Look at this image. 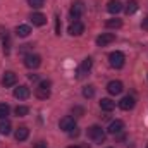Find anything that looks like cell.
<instances>
[{
	"mask_svg": "<svg viewBox=\"0 0 148 148\" xmlns=\"http://www.w3.org/2000/svg\"><path fill=\"white\" fill-rule=\"evenodd\" d=\"M9 105L7 103H0V119H5L7 115H9Z\"/></svg>",
	"mask_w": 148,
	"mask_h": 148,
	"instance_id": "26",
	"label": "cell"
},
{
	"mask_svg": "<svg viewBox=\"0 0 148 148\" xmlns=\"http://www.w3.org/2000/svg\"><path fill=\"white\" fill-rule=\"evenodd\" d=\"M28 3H29L33 9H40V7H43L45 0H28Z\"/></svg>",
	"mask_w": 148,
	"mask_h": 148,
	"instance_id": "27",
	"label": "cell"
},
{
	"mask_svg": "<svg viewBox=\"0 0 148 148\" xmlns=\"http://www.w3.org/2000/svg\"><path fill=\"white\" fill-rule=\"evenodd\" d=\"M115 40V35L114 33H102L100 36L97 38V45L98 47H107L109 43H112Z\"/></svg>",
	"mask_w": 148,
	"mask_h": 148,
	"instance_id": "10",
	"label": "cell"
},
{
	"mask_svg": "<svg viewBox=\"0 0 148 148\" xmlns=\"http://www.w3.org/2000/svg\"><path fill=\"white\" fill-rule=\"evenodd\" d=\"M50 81H41L40 84H38V88H36V97L40 98V100H47L48 97H50Z\"/></svg>",
	"mask_w": 148,
	"mask_h": 148,
	"instance_id": "3",
	"label": "cell"
},
{
	"mask_svg": "<svg viewBox=\"0 0 148 148\" xmlns=\"http://www.w3.org/2000/svg\"><path fill=\"white\" fill-rule=\"evenodd\" d=\"M16 83H17V76L12 71H7V73L3 74V77H2V84L3 86H14Z\"/></svg>",
	"mask_w": 148,
	"mask_h": 148,
	"instance_id": "12",
	"label": "cell"
},
{
	"mask_svg": "<svg viewBox=\"0 0 148 148\" xmlns=\"http://www.w3.org/2000/svg\"><path fill=\"white\" fill-rule=\"evenodd\" d=\"M122 9H124V7H122V3H121L119 0H110V2L107 3V10H109L110 14H114V16H115V14H119Z\"/></svg>",
	"mask_w": 148,
	"mask_h": 148,
	"instance_id": "15",
	"label": "cell"
},
{
	"mask_svg": "<svg viewBox=\"0 0 148 148\" xmlns=\"http://www.w3.org/2000/svg\"><path fill=\"white\" fill-rule=\"evenodd\" d=\"M14 112H16V115H17V117H24V115H28L29 109H28V107H24V105H17Z\"/></svg>",
	"mask_w": 148,
	"mask_h": 148,
	"instance_id": "25",
	"label": "cell"
},
{
	"mask_svg": "<svg viewBox=\"0 0 148 148\" xmlns=\"http://www.w3.org/2000/svg\"><path fill=\"white\" fill-rule=\"evenodd\" d=\"M105 26H107V28H115V29H117V28L122 26V21L117 19V17H115V19H109V21L105 23Z\"/></svg>",
	"mask_w": 148,
	"mask_h": 148,
	"instance_id": "23",
	"label": "cell"
},
{
	"mask_svg": "<svg viewBox=\"0 0 148 148\" xmlns=\"http://www.w3.org/2000/svg\"><path fill=\"white\" fill-rule=\"evenodd\" d=\"M134 105H136V102H134V98L133 97H124L121 102H119V107L122 109V110H131V109H134Z\"/></svg>",
	"mask_w": 148,
	"mask_h": 148,
	"instance_id": "13",
	"label": "cell"
},
{
	"mask_svg": "<svg viewBox=\"0 0 148 148\" xmlns=\"http://www.w3.org/2000/svg\"><path fill=\"white\" fill-rule=\"evenodd\" d=\"M122 129H124V122L122 121H119V119H115L114 122H110V126H109V134H119V133H122Z\"/></svg>",
	"mask_w": 148,
	"mask_h": 148,
	"instance_id": "14",
	"label": "cell"
},
{
	"mask_svg": "<svg viewBox=\"0 0 148 148\" xmlns=\"http://www.w3.org/2000/svg\"><path fill=\"white\" fill-rule=\"evenodd\" d=\"M141 28H143V29H148V17H145V19H143V23H141Z\"/></svg>",
	"mask_w": 148,
	"mask_h": 148,
	"instance_id": "30",
	"label": "cell"
},
{
	"mask_svg": "<svg viewBox=\"0 0 148 148\" xmlns=\"http://www.w3.org/2000/svg\"><path fill=\"white\" fill-rule=\"evenodd\" d=\"M29 79H31V81H38V76L36 74H29Z\"/></svg>",
	"mask_w": 148,
	"mask_h": 148,
	"instance_id": "31",
	"label": "cell"
},
{
	"mask_svg": "<svg viewBox=\"0 0 148 148\" xmlns=\"http://www.w3.org/2000/svg\"><path fill=\"white\" fill-rule=\"evenodd\" d=\"M88 138H91L95 143H103L105 141V131L100 126H91V127H88Z\"/></svg>",
	"mask_w": 148,
	"mask_h": 148,
	"instance_id": "1",
	"label": "cell"
},
{
	"mask_svg": "<svg viewBox=\"0 0 148 148\" xmlns=\"http://www.w3.org/2000/svg\"><path fill=\"white\" fill-rule=\"evenodd\" d=\"M91 66H93V60L88 57V59H84L83 62H81V66L77 67V77H84L86 74L91 71Z\"/></svg>",
	"mask_w": 148,
	"mask_h": 148,
	"instance_id": "7",
	"label": "cell"
},
{
	"mask_svg": "<svg viewBox=\"0 0 148 148\" xmlns=\"http://www.w3.org/2000/svg\"><path fill=\"white\" fill-rule=\"evenodd\" d=\"M67 148H79V147H67Z\"/></svg>",
	"mask_w": 148,
	"mask_h": 148,
	"instance_id": "32",
	"label": "cell"
},
{
	"mask_svg": "<svg viewBox=\"0 0 148 148\" xmlns=\"http://www.w3.org/2000/svg\"><path fill=\"white\" fill-rule=\"evenodd\" d=\"M35 148H47V143L45 141H38L36 145H35Z\"/></svg>",
	"mask_w": 148,
	"mask_h": 148,
	"instance_id": "29",
	"label": "cell"
},
{
	"mask_svg": "<svg viewBox=\"0 0 148 148\" xmlns=\"http://www.w3.org/2000/svg\"><path fill=\"white\" fill-rule=\"evenodd\" d=\"M67 31H69L71 36H79V35H83V31H84V24H83L81 21H73Z\"/></svg>",
	"mask_w": 148,
	"mask_h": 148,
	"instance_id": "8",
	"label": "cell"
},
{
	"mask_svg": "<svg viewBox=\"0 0 148 148\" xmlns=\"http://www.w3.org/2000/svg\"><path fill=\"white\" fill-rule=\"evenodd\" d=\"M40 64H41V57L36 53H28L24 57V66L28 69H36V67H40Z\"/></svg>",
	"mask_w": 148,
	"mask_h": 148,
	"instance_id": "5",
	"label": "cell"
},
{
	"mask_svg": "<svg viewBox=\"0 0 148 148\" xmlns=\"http://www.w3.org/2000/svg\"><path fill=\"white\" fill-rule=\"evenodd\" d=\"M29 33H31V28H29V26H26V24H21V26H17V28H16V35H17L19 38L29 36Z\"/></svg>",
	"mask_w": 148,
	"mask_h": 148,
	"instance_id": "19",
	"label": "cell"
},
{
	"mask_svg": "<svg viewBox=\"0 0 148 148\" xmlns=\"http://www.w3.org/2000/svg\"><path fill=\"white\" fill-rule=\"evenodd\" d=\"M60 26H62L60 24V17H55V33L57 35H60Z\"/></svg>",
	"mask_w": 148,
	"mask_h": 148,
	"instance_id": "28",
	"label": "cell"
},
{
	"mask_svg": "<svg viewBox=\"0 0 148 148\" xmlns=\"http://www.w3.org/2000/svg\"><path fill=\"white\" fill-rule=\"evenodd\" d=\"M29 95H31V91H29V88L24 86V84L14 90V97H16L17 100H26V98H29Z\"/></svg>",
	"mask_w": 148,
	"mask_h": 148,
	"instance_id": "11",
	"label": "cell"
},
{
	"mask_svg": "<svg viewBox=\"0 0 148 148\" xmlns=\"http://www.w3.org/2000/svg\"><path fill=\"white\" fill-rule=\"evenodd\" d=\"M100 107H102V110L110 112V110L115 109V102H112L110 98H102V100H100Z\"/></svg>",
	"mask_w": 148,
	"mask_h": 148,
	"instance_id": "18",
	"label": "cell"
},
{
	"mask_svg": "<svg viewBox=\"0 0 148 148\" xmlns=\"http://www.w3.org/2000/svg\"><path fill=\"white\" fill-rule=\"evenodd\" d=\"M16 140L17 141H24V140H28V136H29V129L26 127V126H21L17 131H16Z\"/></svg>",
	"mask_w": 148,
	"mask_h": 148,
	"instance_id": "17",
	"label": "cell"
},
{
	"mask_svg": "<svg viewBox=\"0 0 148 148\" xmlns=\"http://www.w3.org/2000/svg\"><path fill=\"white\" fill-rule=\"evenodd\" d=\"M10 131H12V126H10V122H9L7 119H3V121L0 122V134H5V136H7Z\"/></svg>",
	"mask_w": 148,
	"mask_h": 148,
	"instance_id": "21",
	"label": "cell"
},
{
	"mask_svg": "<svg viewBox=\"0 0 148 148\" xmlns=\"http://www.w3.org/2000/svg\"><path fill=\"white\" fill-rule=\"evenodd\" d=\"M83 97L84 98H93L95 97V88L93 86H84L83 88Z\"/></svg>",
	"mask_w": 148,
	"mask_h": 148,
	"instance_id": "24",
	"label": "cell"
},
{
	"mask_svg": "<svg viewBox=\"0 0 148 148\" xmlns=\"http://www.w3.org/2000/svg\"><path fill=\"white\" fill-rule=\"evenodd\" d=\"M122 90H124V84H122L121 81H110V83L107 84V91H109L110 95H121Z\"/></svg>",
	"mask_w": 148,
	"mask_h": 148,
	"instance_id": "9",
	"label": "cell"
},
{
	"mask_svg": "<svg viewBox=\"0 0 148 148\" xmlns=\"http://www.w3.org/2000/svg\"><path fill=\"white\" fill-rule=\"evenodd\" d=\"M69 14H71V19H73V21H77V19L84 14V3H83L81 0L74 2L73 7H71V10H69Z\"/></svg>",
	"mask_w": 148,
	"mask_h": 148,
	"instance_id": "4",
	"label": "cell"
},
{
	"mask_svg": "<svg viewBox=\"0 0 148 148\" xmlns=\"http://www.w3.org/2000/svg\"><path fill=\"white\" fill-rule=\"evenodd\" d=\"M59 127H60L62 131L69 133L71 129H74V127H76V121H74V117H71V115L62 117V119H60V122H59Z\"/></svg>",
	"mask_w": 148,
	"mask_h": 148,
	"instance_id": "6",
	"label": "cell"
},
{
	"mask_svg": "<svg viewBox=\"0 0 148 148\" xmlns=\"http://www.w3.org/2000/svg\"><path fill=\"white\" fill-rule=\"evenodd\" d=\"M124 10H126V14H127V16H129V14H134V12L138 10V2H136V0H129V2L126 3Z\"/></svg>",
	"mask_w": 148,
	"mask_h": 148,
	"instance_id": "20",
	"label": "cell"
},
{
	"mask_svg": "<svg viewBox=\"0 0 148 148\" xmlns=\"http://www.w3.org/2000/svg\"><path fill=\"white\" fill-rule=\"evenodd\" d=\"M109 64H110L114 69H121V67H124V64H126V57H124V53L122 52H112L110 55H109Z\"/></svg>",
	"mask_w": 148,
	"mask_h": 148,
	"instance_id": "2",
	"label": "cell"
},
{
	"mask_svg": "<svg viewBox=\"0 0 148 148\" xmlns=\"http://www.w3.org/2000/svg\"><path fill=\"white\" fill-rule=\"evenodd\" d=\"M0 38H2V41H3L5 52H9V31L3 29V28H0Z\"/></svg>",
	"mask_w": 148,
	"mask_h": 148,
	"instance_id": "22",
	"label": "cell"
},
{
	"mask_svg": "<svg viewBox=\"0 0 148 148\" xmlns=\"http://www.w3.org/2000/svg\"><path fill=\"white\" fill-rule=\"evenodd\" d=\"M29 19H31V23H33L35 26H43V24H47V17H45L41 12H33Z\"/></svg>",
	"mask_w": 148,
	"mask_h": 148,
	"instance_id": "16",
	"label": "cell"
}]
</instances>
